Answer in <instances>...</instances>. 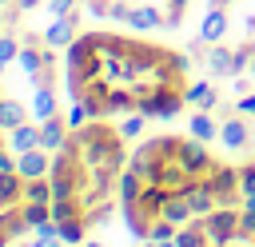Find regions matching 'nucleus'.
<instances>
[{
  "instance_id": "obj_1",
  "label": "nucleus",
  "mask_w": 255,
  "mask_h": 247,
  "mask_svg": "<svg viewBox=\"0 0 255 247\" xmlns=\"http://www.w3.org/2000/svg\"><path fill=\"white\" fill-rule=\"evenodd\" d=\"M64 84L88 120L147 116L171 120L187 108V56L131 32L92 28L64 52Z\"/></svg>"
},
{
  "instance_id": "obj_2",
  "label": "nucleus",
  "mask_w": 255,
  "mask_h": 247,
  "mask_svg": "<svg viewBox=\"0 0 255 247\" xmlns=\"http://www.w3.org/2000/svg\"><path fill=\"white\" fill-rule=\"evenodd\" d=\"M215 207H247L239 163H227L195 135H147L124 167L120 211L135 239H175V231Z\"/></svg>"
},
{
  "instance_id": "obj_3",
  "label": "nucleus",
  "mask_w": 255,
  "mask_h": 247,
  "mask_svg": "<svg viewBox=\"0 0 255 247\" xmlns=\"http://www.w3.org/2000/svg\"><path fill=\"white\" fill-rule=\"evenodd\" d=\"M128 135L108 120H84L68 127V139L52 151V223L64 243H84L116 203L128 167Z\"/></svg>"
},
{
  "instance_id": "obj_4",
  "label": "nucleus",
  "mask_w": 255,
  "mask_h": 247,
  "mask_svg": "<svg viewBox=\"0 0 255 247\" xmlns=\"http://www.w3.org/2000/svg\"><path fill=\"white\" fill-rule=\"evenodd\" d=\"M179 247H255V207H215L175 231Z\"/></svg>"
},
{
  "instance_id": "obj_5",
  "label": "nucleus",
  "mask_w": 255,
  "mask_h": 247,
  "mask_svg": "<svg viewBox=\"0 0 255 247\" xmlns=\"http://www.w3.org/2000/svg\"><path fill=\"white\" fill-rule=\"evenodd\" d=\"M96 20H112L124 28H179L191 0H84Z\"/></svg>"
},
{
  "instance_id": "obj_6",
  "label": "nucleus",
  "mask_w": 255,
  "mask_h": 247,
  "mask_svg": "<svg viewBox=\"0 0 255 247\" xmlns=\"http://www.w3.org/2000/svg\"><path fill=\"white\" fill-rule=\"evenodd\" d=\"M28 179L8 167L0 171V247H16V239L24 231H32V219H28Z\"/></svg>"
},
{
  "instance_id": "obj_7",
  "label": "nucleus",
  "mask_w": 255,
  "mask_h": 247,
  "mask_svg": "<svg viewBox=\"0 0 255 247\" xmlns=\"http://www.w3.org/2000/svg\"><path fill=\"white\" fill-rule=\"evenodd\" d=\"M16 171H20L24 179L48 175V171H52V151H48V147H32V151H20V155H16Z\"/></svg>"
},
{
  "instance_id": "obj_8",
  "label": "nucleus",
  "mask_w": 255,
  "mask_h": 247,
  "mask_svg": "<svg viewBox=\"0 0 255 247\" xmlns=\"http://www.w3.org/2000/svg\"><path fill=\"white\" fill-rule=\"evenodd\" d=\"M28 116H32V112H28V104L12 100L8 92L0 96V127H4V131H16L20 124H28Z\"/></svg>"
},
{
  "instance_id": "obj_9",
  "label": "nucleus",
  "mask_w": 255,
  "mask_h": 247,
  "mask_svg": "<svg viewBox=\"0 0 255 247\" xmlns=\"http://www.w3.org/2000/svg\"><path fill=\"white\" fill-rule=\"evenodd\" d=\"M68 127H72V120H64V116H48L44 127H40V131H44V147L56 151V147L68 139Z\"/></svg>"
},
{
  "instance_id": "obj_10",
  "label": "nucleus",
  "mask_w": 255,
  "mask_h": 247,
  "mask_svg": "<svg viewBox=\"0 0 255 247\" xmlns=\"http://www.w3.org/2000/svg\"><path fill=\"white\" fill-rule=\"evenodd\" d=\"M28 112H32V120L56 116V92H52V88H36V96L28 100Z\"/></svg>"
},
{
  "instance_id": "obj_11",
  "label": "nucleus",
  "mask_w": 255,
  "mask_h": 247,
  "mask_svg": "<svg viewBox=\"0 0 255 247\" xmlns=\"http://www.w3.org/2000/svg\"><path fill=\"white\" fill-rule=\"evenodd\" d=\"M219 139H223V147H231V151L247 147V124H243V120H223Z\"/></svg>"
},
{
  "instance_id": "obj_12",
  "label": "nucleus",
  "mask_w": 255,
  "mask_h": 247,
  "mask_svg": "<svg viewBox=\"0 0 255 247\" xmlns=\"http://www.w3.org/2000/svg\"><path fill=\"white\" fill-rule=\"evenodd\" d=\"M12 147H16V151L44 147V131H40V127H32V124H20V127L12 131Z\"/></svg>"
},
{
  "instance_id": "obj_13",
  "label": "nucleus",
  "mask_w": 255,
  "mask_h": 247,
  "mask_svg": "<svg viewBox=\"0 0 255 247\" xmlns=\"http://www.w3.org/2000/svg\"><path fill=\"white\" fill-rule=\"evenodd\" d=\"M223 28H227V12H223V8H211L207 20H203V32H199V36H203L207 44H215V40L223 36Z\"/></svg>"
},
{
  "instance_id": "obj_14",
  "label": "nucleus",
  "mask_w": 255,
  "mask_h": 247,
  "mask_svg": "<svg viewBox=\"0 0 255 247\" xmlns=\"http://www.w3.org/2000/svg\"><path fill=\"white\" fill-rule=\"evenodd\" d=\"M191 135H195V139H211V135H219V127L211 124L207 112H195V116H191Z\"/></svg>"
},
{
  "instance_id": "obj_15",
  "label": "nucleus",
  "mask_w": 255,
  "mask_h": 247,
  "mask_svg": "<svg viewBox=\"0 0 255 247\" xmlns=\"http://www.w3.org/2000/svg\"><path fill=\"white\" fill-rule=\"evenodd\" d=\"M187 104H195V108H211V104H215V92H211L207 84H191V96H187Z\"/></svg>"
},
{
  "instance_id": "obj_16",
  "label": "nucleus",
  "mask_w": 255,
  "mask_h": 247,
  "mask_svg": "<svg viewBox=\"0 0 255 247\" xmlns=\"http://www.w3.org/2000/svg\"><path fill=\"white\" fill-rule=\"evenodd\" d=\"M16 52H20V48H16V40H12V36H0V72L16 60Z\"/></svg>"
},
{
  "instance_id": "obj_17",
  "label": "nucleus",
  "mask_w": 255,
  "mask_h": 247,
  "mask_svg": "<svg viewBox=\"0 0 255 247\" xmlns=\"http://www.w3.org/2000/svg\"><path fill=\"white\" fill-rule=\"evenodd\" d=\"M239 179H243V191H247V195H255V159L239 163Z\"/></svg>"
},
{
  "instance_id": "obj_18",
  "label": "nucleus",
  "mask_w": 255,
  "mask_h": 247,
  "mask_svg": "<svg viewBox=\"0 0 255 247\" xmlns=\"http://www.w3.org/2000/svg\"><path fill=\"white\" fill-rule=\"evenodd\" d=\"M143 120H147V116H124V124H120V131H124L128 139H131V135H139V127H143Z\"/></svg>"
},
{
  "instance_id": "obj_19",
  "label": "nucleus",
  "mask_w": 255,
  "mask_h": 247,
  "mask_svg": "<svg viewBox=\"0 0 255 247\" xmlns=\"http://www.w3.org/2000/svg\"><path fill=\"white\" fill-rule=\"evenodd\" d=\"M8 167H16V159L4 151V127H0V171H8Z\"/></svg>"
},
{
  "instance_id": "obj_20",
  "label": "nucleus",
  "mask_w": 255,
  "mask_h": 247,
  "mask_svg": "<svg viewBox=\"0 0 255 247\" xmlns=\"http://www.w3.org/2000/svg\"><path fill=\"white\" fill-rule=\"evenodd\" d=\"M239 112H247V116H251V112H255V96H243V100H239Z\"/></svg>"
},
{
  "instance_id": "obj_21",
  "label": "nucleus",
  "mask_w": 255,
  "mask_h": 247,
  "mask_svg": "<svg viewBox=\"0 0 255 247\" xmlns=\"http://www.w3.org/2000/svg\"><path fill=\"white\" fill-rule=\"evenodd\" d=\"M223 4H231V0H211V8H223Z\"/></svg>"
},
{
  "instance_id": "obj_22",
  "label": "nucleus",
  "mask_w": 255,
  "mask_h": 247,
  "mask_svg": "<svg viewBox=\"0 0 255 247\" xmlns=\"http://www.w3.org/2000/svg\"><path fill=\"white\" fill-rule=\"evenodd\" d=\"M88 247H100V243H88Z\"/></svg>"
},
{
  "instance_id": "obj_23",
  "label": "nucleus",
  "mask_w": 255,
  "mask_h": 247,
  "mask_svg": "<svg viewBox=\"0 0 255 247\" xmlns=\"http://www.w3.org/2000/svg\"><path fill=\"white\" fill-rule=\"evenodd\" d=\"M60 247H64V243H60Z\"/></svg>"
}]
</instances>
